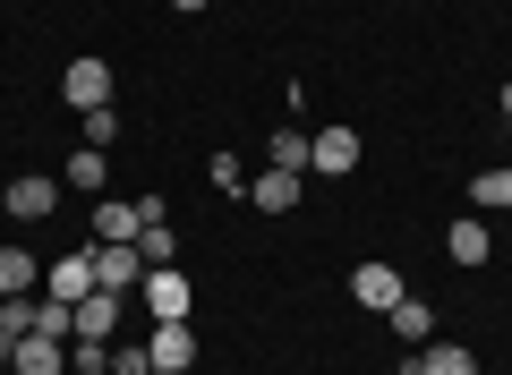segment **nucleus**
<instances>
[{
  "instance_id": "3",
  "label": "nucleus",
  "mask_w": 512,
  "mask_h": 375,
  "mask_svg": "<svg viewBox=\"0 0 512 375\" xmlns=\"http://www.w3.org/2000/svg\"><path fill=\"white\" fill-rule=\"evenodd\" d=\"M350 299H359L367 316H393V307L410 299V282H402V265H384V256H367V265H350Z\"/></svg>"
},
{
  "instance_id": "2",
  "label": "nucleus",
  "mask_w": 512,
  "mask_h": 375,
  "mask_svg": "<svg viewBox=\"0 0 512 375\" xmlns=\"http://www.w3.org/2000/svg\"><path fill=\"white\" fill-rule=\"evenodd\" d=\"M359 154H367V145H359V128H350V120L308 128V171L316 179H350V171H359Z\"/></svg>"
},
{
  "instance_id": "6",
  "label": "nucleus",
  "mask_w": 512,
  "mask_h": 375,
  "mask_svg": "<svg viewBox=\"0 0 512 375\" xmlns=\"http://www.w3.org/2000/svg\"><path fill=\"white\" fill-rule=\"evenodd\" d=\"M94 290H120V299H128V290H137V282H146V256H137V248H111V239H94Z\"/></svg>"
},
{
  "instance_id": "8",
  "label": "nucleus",
  "mask_w": 512,
  "mask_h": 375,
  "mask_svg": "<svg viewBox=\"0 0 512 375\" xmlns=\"http://www.w3.org/2000/svg\"><path fill=\"white\" fill-rule=\"evenodd\" d=\"M137 231H146V205H137V197H94V239L137 248Z\"/></svg>"
},
{
  "instance_id": "14",
  "label": "nucleus",
  "mask_w": 512,
  "mask_h": 375,
  "mask_svg": "<svg viewBox=\"0 0 512 375\" xmlns=\"http://www.w3.org/2000/svg\"><path fill=\"white\" fill-rule=\"evenodd\" d=\"M26 290H43V256L0 248V299H26Z\"/></svg>"
},
{
  "instance_id": "5",
  "label": "nucleus",
  "mask_w": 512,
  "mask_h": 375,
  "mask_svg": "<svg viewBox=\"0 0 512 375\" xmlns=\"http://www.w3.org/2000/svg\"><path fill=\"white\" fill-rule=\"evenodd\" d=\"M146 358H154V367H163V375H197V324H146Z\"/></svg>"
},
{
  "instance_id": "24",
  "label": "nucleus",
  "mask_w": 512,
  "mask_h": 375,
  "mask_svg": "<svg viewBox=\"0 0 512 375\" xmlns=\"http://www.w3.org/2000/svg\"><path fill=\"white\" fill-rule=\"evenodd\" d=\"M111 375H154V358H146V341H120V350H111Z\"/></svg>"
},
{
  "instance_id": "1",
  "label": "nucleus",
  "mask_w": 512,
  "mask_h": 375,
  "mask_svg": "<svg viewBox=\"0 0 512 375\" xmlns=\"http://www.w3.org/2000/svg\"><path fill=\"white\" fill-rule=\"evenodd\" d=\"M60 103H69V111H103V103H120V77H111V60H103V52L69 60V69H60Z\"/></svg>"
},
{
  "instance_id": "15",
  "label": "nucleus",
  "mask_w": 512,
  "mask_h": 375,
  "mask_svg": "<svg viewBox=\"0 0 512 375\" xmlns=\"http://www.w3.org/2000/svg\"><path fill=\"white\" fill-rule=\"evenodd\" d=\"M393 333H402L410 350H427V341H436V307H427V299H402V307H393Z\"/></svg>"
},
{
  "instance_id": "10",
  "label": "nucleus",
  "mask_w": 512,
  "mask_h": 375,
  "mask_svg": "<svg viewBox=\"0 0 512 375\" xmlns=\"http://www.w3.org/2000/svg\"><path fill=\"white\" fill-rule=\"evenodd\" d=\"M248 197H256V214H291V205L308 197V171H274V162H265Z\"/></svg>"
},
{
  "instance_id": "4",
  "label": "nucleus",
  "mask_w": 512,
  "mask_h": 375,
  "mask_svg": "<svg viewBox=\"0 0 512 375\" xmlns=\"http://www.w3.org/2000/svg\"><path fill=\"white\" fill-rule=\"evenodd\" d=\"M137 299H146V324H180V316H188V273H180V265H146Z\"/></svg>"
},
{
  "instance_id": "18",
  "label": "nucleus",
  "mask_w": 512,
  "mask_h": 375,
  "mask_svg": "<svg viewBox=\"0 0 512 375\" xmlns=\"http://www.w3.org/2000/svg\"><path fill=\"white\" fill-rule=\"evenodd\" d=\"M265 162H274V171H308V128H274Z\"/></svg>"
},
{
  "instance_id": "12",
  "label": "nucleus",
  "mask_w": 512,
  "mask_h": 375,
  "mask_svg": "<svg viewBox=\"0 0 512 375\" xmlns=\"http://www.w3.org/2000/svg\"><path fill=\"white\" fill-rule=\"evenodd\" d=\"M9 367L18 375H69V350H60V333H26L18 350H9Z\"/></svg>"
},
{
  "instance_id": "25",
  "label": "nucleus",
  "mask_w": 512,
  "mask_h": 375,
  "mask_svg": "<svg viewBox=\"0 0 512 375\" xmlns=\"http://www.w3.org/2000/svg\"><path fill=\"white\" fill-rule=\"evenodd\" d=\"M171 9H180V18H197V9H214V0H171Z\"/></svg>"
},
{
  "instance_id": "26",
  "label": "nucleus",
  "mask_w": 512,
  "mask_h": 375,
  "mask_svg": "<svg viewBox=\"0 0 512 375\" xmlns=\"http://www.w3.org/2000/svg\"><path fill=\"white\" fill-rule=\"evenodd\" d=\"M495 103H504V120H512V86H504V94H495Z\"/></svg>"
},
{
  "instance_id": "9",
  "label": "nucleus",
  "mask_w": 512,
  "mask_h": 375,
  "mask_svg": "<svg viewBox=\"0 0 512 375\" xmlns=\"http://www.w3.org/2000/svg\"><path fill=\"white\" fill-rule=\"evenodd\" d=\"M94 290V256L77 248V256H52V265H43V299H60V307H77Z\"/></svg>"
},
{
  "instance_id": "27",
  "label": "nucleus",
  "mask_w": 512,
  "mask_h": 375,
  "mask_svg": "<svg viewBox=\"0 0 512 375\" xmlns=\"http://www.w3.org/2000/svg\"><path fill=\"white\" fill-rule=\"evenodd\" d=\"M402 375H419V358H410V367H402Z\"/></svg>"
},
{
  "instance_id": "23",
  "label": "nucleus",
  "mask_w": 512,
  "mask_h": 375,
  "mask_svg": "<svg viewBox=\"0 0 512 375\" xmlns=\"http://www.w3.org/2000/svg\"><path fill=\"white\" fill-rule=\"evenodd\" d=\"M69 367H77V375H111V341H77Z\"/></svg>"
},
{
  "instance_id": "13",
  "label": "nucleus",
  "mask_w": 512,
  "mask_h": 375,
  "mask_svg": "<svg viewBox=\"0 0 512 375\" xmlns=\"http://www.w3.org/2000/svg\"><path fill=\"white\" fill-rule=\"evenodd\" d=\"M444 256H453V265H487V256H495V239H487V222H478V214H461L453 231H444Z\"/></svg>"
},
{
  "instance_id": "21",
  "label": "nucleus",
  "mask_w": 512,
  "mask_h": 375,
  "mask_svg": "<svg viewBox=\"0 0 512 375\" xmlns=\"http://www.w3.org/2000/svg\"><path fill=\"white\" fill-rule=\"evenodd\" d=\"M103 179H111V154L77 145V154H69V188H103Z\"/></svg>"
},
{
  "instance_id": "11",
  "label": "nucleus",
  "mask_w": 512,
  "mask_h": 375,
  "mask_svg": "<svg viewBox=\"0 0 512 375\" xmlns=\"http://www.w3.org/2000/svg\"><path fill=\"white\" fill-rule=\"evenodd\" d=\"M52 205H60L52 171H18V179H9V214H18V222H43Z\"/></svg>"
},
{
  "instance_id": "22",
  "label": "nucleus",
  "mask_w": 512,
  "mask_h": 375,
  "mask_svg": "<svg viewBox=\"0 0 512 375\" xmlns=\"http://www.w3.org/2000/svg\"><path fill=\"white\" fill-rule=\"evenodd\" d=\"M205 179H214L222 197H248V162H239V154H214V162H205Z\"/></svg>"
},
{
  "instance_id": "16",
  "label": "nucleus",
  "mask_w": 512,
  "mask_h": 375,
  "mask_svg": "<svg viewBox=\"0 0 512 375\" xmlns=\"http://www.w3.org/2000/svg\"><path fill=\"white\" fill-rule=\"evenodd\" d=\"M419 375H478V358L461 350V341H427V350H419Z\"/></svg>"
},
{
  "instance_id": "20",
  "label": "nucleus",
  "mask_w": 512,
  "mask_h": 375,
  "mask_svg": "<svg viewBox=\"0 0 512 375\" xmlns=\"http://www.w3.org/2000/svg\"><path fill=\"white\" fill-rule=\"evenodd\" d=\"M137 256H146V265H180V239H171V214L137 231Z\"/></svg>"
},
{
  "instance_id": "7",
  "label": "nucleus",
  "mask_w": 512,
  "mask_h": 375,
  "mask_svg": "<svg viewBox=\"0 0 512 375\" xmlns=\"http://www.w3.org/2000/svg\"><path fill=\"white\" fill-rule=\"evenodd\" d=\"M120 333V290H86L69 307V341H111Z\"/></svg>"
},
{
  "instance_id": "28",
  "label": "nucleus",
  "mask_w": 512,
  "mask_h": 375,
  "mask_svg": "<svg viewBox=\"0 0 512 375\" xmlns=\"http://www.w3.org/2000/svg\"><path fill=\"white\" fill-rule=\"evenodd\" d=\"M154 375H163V367H154Z\"/></svg>"
},
{
  "instance_id": "19",
  "label": "nucleus",
  "mask_w": 512,
  "mask_h": 375,
  "mask_svg": "<svg viewBox=\"0 0 512 375\" xmlns=\"http://www.w3.org/2000/svg\"><path fill=\"white\" fill-rule=\"evenodd\" d=\"M77 137H86L94 154H111V137H120V103H103V111H77Z\"/></svg>"
},
{
  "instance_id": "17",
  "label": "nucleus",
  "mask_w": 512,
  "mask_h": 375,
  "mask_svg": "<svg viewBox=\"0 0 512 375\" xmlns=\"http://www.w3.org/2000/svg\"><path fill=\"white\" fill-rule=\"evenodd\" d=\"M470 197L487 205V214H512V162H495V171H478V179H470Z\"/></svg>"
}]
</instances>
